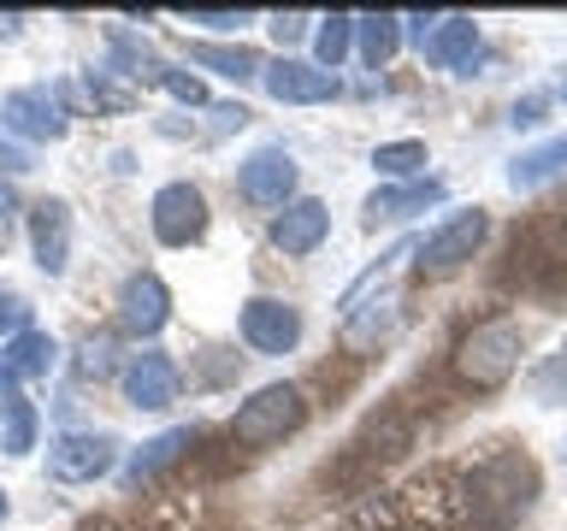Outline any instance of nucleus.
I'll return each mask as SVG.
<instances>
[{
  "instance_id": "22",
  "label": "nucleus",
  "mask_w": 567,
  "mask_h": 531,
  "mask_svg": "<svg viewBox=\"0 0 567 531\" xmlns=\"http://www.w3.org/2000/svg\"><path fill=\"white\" fill-rule=\"evenodd\" d=\"M396 325V295H372V301H361V308H349V319H343V336H349V348H367V343H379V336Z\"/></svg>"
},
{
  "instance_id": "16",
  "label": "nucleus",
  "mask_w": 567,
  "mask_h": 531,
  "mask_svg": "<svg viewBox=\"0 0 567 531\" xmlns=\"http://www.w3.org/2000/svg\"><path fill=\"white\" fill-rule=\"evenodd\" d=\"M53 361H60V343H53L48 331H18L7 336V348H0V378L7 384H24V378H48Z\"/></svg>"
},
{
  "instance_id": "27",
  "label": "nucleus",
  "mask_w": 567,
  "mask_h": 531,
  "mask_svg": "<svg viewBox=\"0 0 567 531\" xmlns=\"http://www.w3.org/2000/svg\"><path fill=\"white\" fill-rule=\"evenodd\" d=\"M166 95H177L184 106H207V83L202 77H189V71H177V65H159V77H154Z\"/></svg>"
},
{
  "instance_id": "8",
  "label": "nucleus",
  "mask_w": 567,
  "mask_h": 531,
  "mask_svg": "<svg viewBox=\"0 0 567 531\" xmlns=\"http://www.w3.org/2000/svg\"><path fill=\"white\" fill-rule=\"evenodd\" d=\"M532 485L538 478H532L520 455H496L467 478V508H503V520H508V513H520L532 502Z\"/></svg>"
},
{
  "instance_id": "1",
  "label": "nucleus",
  "mask_w": 567,
  "mask_h": 531,
  "mask_svg": "<svg viewBox=\"0 0 567 531\" xmlns=\"http://www.w3.org/2000/svg\"><path fill=\"white\" fill-rule=\"evenodd\" d=\"M520 366V319L496 313L455 343V378L467 389H503Z\"/></svg>"
},
{
  "instance_id": "31",
  "label": "nucleus",
  "mask_w": 567,
  "mask_h": 531,
  "mask_svg": "<svg viewBox=\"0 0 567 531\" xmlns=\"http://www.w3.org/2000/svg\"><path fill=\"white\" fill-rule=\"evenodd\" d=\"M113 372V343H89L83 348V378H106Z\"/></svg>"
},
{
  "instance_id": "32",
  "label": "nucleus",
  "mask_w": 567,
  "mask_h": 531,
  "mask_svg": "<svg viewBox=\"0 0 567 531\" xmlns=\"http://www.w3.org/2000/svg\"><path fill=\"white\" fill-rule=\"evenodd\" d=\"M0 171H30V148H18L7 131H0Z\"/></svg>"
},
{
  "instance_id": "10",
  "label": "nucleus",
  "mask_w": 567,
  "mask_h": 531,
  "mask_svg": "<svg viewBox=\"0 0 567 531\" xmlns=\"http://www.w3.org/2000/svg\"><path fill=\"white\" fill-rule=\"evenodd\" d=\"M296 154L290 148H255L237 166V189H243V201H255V207H290V195H296Z\"/></svg>"
},
{
  "instance_id": "35",
  "label": "nucleus",
  "mask_w": 567,
  "mask_h": 531,
  "mask_svg": "<svg viewBox=\"0 0 567 531\" xmlns=\"http://www.w3.org/2000/svg\"><path fill=\"white\" fill-rule=\"evenodd\" d=\"M7 225H12V189L0 184V237H7Z\"/></svg>"
},
{
  "instance_id": "14",
  "label": "nucleus",
  "mask_w": 567,
  "mask_h": 531,
  "mask_svg": "<svg viewBox=\"0 0 567 531\" xmlns=\"http://www.w3.org/2000/svg\"><path fill=\"white\" fill-rule=\"evenodd\" d=\"M260 83H266V95L284 101V106H313V101L337 95V77L319 71V65H308V60H272L260 71Z\"/></svg>"
},
{
  "instance_id": "33",
  "label": "nucleus",
  "mask_w": 567,
  "mask_h": 531,
  "mask_svg": "<svg viewBox=\"0 0 567 531\" xmlns=\"http://www.w3.org/2000/svg\"><path fill=\"white\" fill-rule=\"evenodd\" d=\"M544 106H549V95H526L520 106H514V131H520V124H538Z\"/></svg>"
},
{
  "instance_id": "11",
  "label": "nucleus",
  "mask_w": 567,
  "mask_h": 531,
  "mask_svg": "<svg viewBox=\"0 0 567 531\" xmlns=\"http://www.w3.org/2000/svg\"><path fill=\"white\" fill-rule=\"evenodd\" d=\"M118 384H124V402L148 407V414H159V407L177 402V366H172V354H159V348L131 354L124 372H118Z\"/></svg>"
},
{
  "instance_id": "28",
  "label": "nucleus",
  "mask_w": 567,
  "mask_h": 531,
  "mask_svg": "<svg viewBox=\"0 0 567 531\" xmlns=\"http://www.w3.org/2000/svg\"><path fill=\"white\" fill-rule=\"evenodd\" d=\"M0 331H7V336L30 331V301L18 290H7V283H0Z\"/></svg>"
},
{
  "instance_id": "6",
  "label": "nucleus",
  "mask_w": 567,
  "mask_h": 531,
  "mask_svg": "<svg viewBox=\"0 0 567 531\" xmlns=\"http://www.w3.org/2000/svg\"><path fill=\"white\" fill-rule=\"evenodd\" d=\"M118 460V442L106 431H60L48 442V478H60V485H89V478L113 472Z\"/></svg>"
},
{
  "instance_id": "29",
  "label": "nucleus",
  "mask_w": 567,
  "mask_h": 531,
  "mask_svg": "<svg viewBox=\"0 0 567 531\" xmlns=\"http://www.w3.org/2000/svg\"><path fill=\"white\" fill-rule=\"evenodd\" d=\"M89 101H95V106H106V113H124V106H136V95H131V88L106 83L101 71H95V77H89Z\"/></svg>"
},
{
  "instance_id": "7",
  "label": "nucleus",
  "mask_w": 567,
  "mask_h": 531,
  "mask_svg": "<svg viewBox=\"0 0 567 531\" xmlns=\"http://www.w3.org/2000/svg\"><path fill=\"white\" fill-rule=\"evenodd\" d=\"M148 225H154V237L166 242V248L202 242V237H207V195L195 189V184H166V189H154Z\"/></svg>"
},
{
  "instance_id": "20",
  "label": "nucleus",
  "mask_w": 567,
  "mask_h": 531,
  "mask_svg": "<svg viewBox=\"0 0 567 531\" xmlns=\"http://www.w3.org/2000/svg\"><path fill=\"white\" fill-rule=\"evenodd\" d=\"M0 449L7 455L35 449V402H24L18 384H7V378H0Z\"/></svg>"
},
{
  "instance_id": "5",
  "label": "nucleus",
  "mask_w": 567,
  "mask_h": 531,
  "mask_svg": "<svg viewBox=\"0 0 567 531\" xmlns=\"http://www.w3.org/2000/svg\"><path fill=\"white\" fill-rule=\"evenodd\" d=\"M65 106H60V88H12L7 101H0V131L7 136H24V142H60L65 136Z\"/></svg>"
},
{
  "instance_id": "17",
  "label": "nucleus",
  "mask_w": 567,
  "mask_h": 531,
  "mask_svg": "<svg viewBox=\"0 0 567 531\" xmlns=\"http://www.w3.org/2000/svg\"><path fill=\"white\" fill-rule=\"evenodd\" d=\"M437 201H443V184H437V177H414V184L372 189V195H367V225H379V219H414V212L437 207Z\"/></svg>"
},
{
  "instance_id": "36",
  "label": "nucleus",
  "mask_w": 567,
  "mask_h": 531,
  "mask_svg": "<svg viewBox=\"0 0 567 531\" xmlns=\"http://www.w3.org/2000/svg\"><path fill=\"white\" fill-rule=\"evenodd\" d=\"M556 95H561V101H567V77H561V88H556Z\"/></svg>"
},
{
  "instance_id": "38",
  "label": "nucleus",
  "mask_w": 567,
  "mask_h": 531,
  "mask_svg": "<svg viewBox=\"0 0 567 531\" xmlns=\"http://www.w3.org/2000/svg\"><path fill=\"white\" fill-rule=\"evenodd\" d=\"M561 455H567V442H561Z\"/></svg>"
},
{
  "instance_id": "23",
  "label": "nucleus",
  "mask_w": 567,
  "mask_h": 531,
  "mask_svg": "<svg viewBox=\"0 0 567 531\" xmlns=\"http://www.w3.org/2000/svg\"><path fill=\"white\" fill-rule=\"evenodd\" d=\"M189 60L195 65H213L219 77H230V83H243V77H260V60L248 48H219V42H195L189 48Z\"/></svg>"
},
{
  "instance_id": "34",
  "label": "nucleus",
  "mask_w": 567,
  "mask_h": 531,
  "mask_svg": "<svg viewBox=\"0 0 567 531\" xmlns=\"http://www.w3.org/2000/svg\"><path fill=\"white\" fill-rule=\"evenodd\" d=\"M301 24H308V18H296V12L284 18V12H278V18H272V35H278V42H296V35H301Z\"/></svg>"
},
{
  "instance_id": "2",
  "label": "nucleus",
  "mask_w": 567,
  "mask_h": 531,
  "mask_svg": "<svg viewBox=\"0 0 567 531\" xmlns=\"http://www.w3.org/2000/svg\"><path fill=\"white\" fill-rule=\"evenodd\" d=\"M301 425H308V396H301V384H266L230 414V437H237L243 449H272V442H284L290 431H301Z\"/></svg>"
},
{
  "instance_id": "21",
  "label": "nucleus",
  "mask_w": 567,
  "mask_h": 531,
  "mask_svg": "<svg viewBox=\"0 0 567 531\" xmlns=\"http://www.w3.org/2000/svg\"><path fill=\"white\" fill-rule=\"evenodd\" d=\"M354 42H361V60L379 71L390 65V53L402 48V18L396 12H372V18H354Z\"/></svg>"
},
{
  "instance_id": "15",
  "label": "nucleus",
  "mask_w": 567,
  "mask_h": 531,
  "mask_svg": "<svg viewBox=\"0 0 567 531\" xmlns=\"http://www.w3.org/2000/svg\"><path fill=\"white\" fill-rule=\"evenodd\" d=\"M326 230H331L326 201L301 195V201H290V207L272 219V248H278V254H290V260H301V254H313V248L326 242Z\"/></svg>"
},
{
  "instance_id": "9",
  "label": "nucleus",
  "mask_w": 567,
  "mask_h": 531,
  "mask_svg": "<svg viewBox=\"0 0 567 531\" xmlns=\"http://www.w3.org/2000/svg\"><path fill=\"white\" fill-rule=\"evenodd\" d=\"M237 331H243V343L255 354H290L301 343V313L290 308V301H278V295H255V301H243Z\"/></svg>"
},
{
  "instance_id": "3",
  "label": "nucleus",
  "mask_w": 567,
  "mask_h": 531,
  "mask_svg": "<svg viewBox=\"0 0 567 531\" xmlns=\"http://www.w3.org/2000/svg\"><path fill=\"white\" fill-rule=\"evenodd\" d=\"M491 237V219L478 207H467V212H450L432 237H425L420 248H414V266H420V278H443V272H455V266H467L473 254H478V242Z\"/></svg>"
},
{
  "instance_id": "13",
  "label": "nucleus",
  "mask_w": 567,
  "mask_h": 531,
  "mask_svg": "<svg viewBox=\"0 0 567 531\" xmlns=\"http://www.w3.org/2000/svg\"><path fill=\"white\" fill-rule=\"evenodd\" d=\"M30 248H35V266H42L48 278H60L71 266V207L60 195H42V201L30 207Z\"/></svg>"
},
{
  "instance_id": "12",
  "label": "nucleus",
  "mask_w": 567,
  "mask_h": 531,
  "mask_svg": "<svg viewBox=\"0 0 567 531\" xmlns=\"http://www.w3.org/2000/svg\"><path fill=\"white\" fill-rule=\"evenodd\" d=\"M166 319H172L166 278H154V272H131V278H124V290H118V325L124 331H131V336H154V331H166Z\"/></svg>"
},
{
  "instance_id": "26",
  "label": "nucleus",
  "mask_w": 567,
  "mask_h": 531,
  "mask_svg": "<svg viewBox=\"0 0 567 531\" xmlns=\"http://www.w3.org/2000/svg\"><path fill=\"white\" fill-rule=\"evenodd\" d=\"M532 396H538L544 407H561V402H567V343L538 366V378H532Z\"/></svg>"
},
{
  "instance_id": "30",
  "label": "nucleus",
  "mask_w": 567,
  "mask_h": 531,
  "mask_svg": "<svg viewBox=\"0 0 567 531\" xmlns=\"http://www.w3.org/2000/svg\"><path fill=\"white\" fill-rule=\"evenodd\" d=\"M184 18H189V24H207V30H243V24H255V12H202V7L184 12Z\"/></svg>"
},
{
  "instance_id": "25",
  "label": "nucleus",
  "mask_w": 567,
  "mask_h": 531,
  "mask_svg": "<svg viewBox=\"0 0 567 531\" xmlns=\"http://www.w3.org/2000/svg\"><path fill=\"white\" fill-rule=\"evenodd\" d=\"M349 48H354V18L349 12H331L326 24H319V35H313L319 71H331V77H337V65L349 60Z\"/></svg>"
},
{
  "instance_id": "19",
  "label": "nucleus",
  "mask_w": 567,
  "mask_h": 531,
  "mask_svg": "<svg viewBox=\"0 0 567 531\" xmlns=\"http://www.w3.org/2000/svg\"><path fill=\"white\" fill-rule=\"evenodd\" d=\"M184 449H189V425H172V431L148 437V442H142V449L131 455V467H124V485H131V490H136V485H148V478H154V472H166Z\"/></svg>"
},
{
  "instance_id": "37",
  "label": "nucleus",
  "mask_w": 567,
  "mask_h": 531,
  "mask_svg": "<svg viewBox=\"0 0 567 531\" xmlns=\"http://www.w3.org/2000/svg\"><path fill=\"white\" fill-rule=\"evenodd\" d=\"M0 513H7V496H0Z\"/></svg>"
},
{
  "instance_id": "24",
  "label": "nucleus",
  "mask_w": 567,
  "mask_h": 531,
  "mask_svg": "<svg viewBox=\"0 0 567 531\" xmlns=\"http://www.w3.org/2000/svg\"><path fill=\"white\" fill-rule=\"evenodd\" d=\"M372 171H384V177H414L425 171V142H414V136H402V142H379L372 148Z\"/></svg>"
},
{
  "instance_id": "18",
  "label": "nucleus",
  "mask_w": 567,
  "mask_h": 531,
  "mask_svg": "<svg viewBox=\"0 0 567 531\" xmlns=\"http://www.w3.org/2000/svg\"><path fill=\"white\" fill-rule=\"evenodd\" d=\"M561 171H567V131L538 142V148H526V154H514L508 159V189H538V184H549V177H561Z\"/></svg>"
},
{
  "instance_id": "4",
  "label": "nucleus",
  "mask_w": 567,
  "mask_h": 531,
  "mask_svg": "<svg viewBox=\"0 0 567 531\" xmlns=\"http://www.w3.org/2000/svg\"><path fill=\"white\" fill-rule=\"evenodd\" d=\"M402 30L414 35L420 53L443 71L473 65V53H478V24L461 18V12H420V18H402Z\"/></svg>"
}]
</instances>
